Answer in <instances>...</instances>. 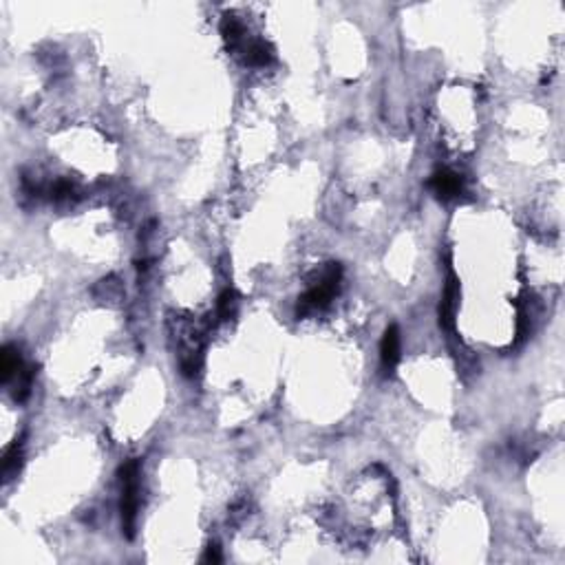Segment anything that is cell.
<instances>
[{
	"label": "cell",
	"instance_id": "obj_2",
	"mask_svg": "<svg viewBox=\"0 0 565 565\" xmlns=\"http://www.w3.org/2000/svg\"><path fill=\"white\" fill-rule=\"evenodd\" d=\"M340 277H342V267L338 263H331L327 267V272L321 277V281H318L314 287H309L305 296L298 298V314H307L314 309L327 307L331 298H334L338 292Z\"/></svg>",
	"mask_w": 565,
	"mask_h": 565
},
{
	"label": "cell",
	"instance_id": "obj_11",
	"mask_svg": "<svg viewBox=\"0 0 565 565\" xmlns=\"http://www.w3.org/2000/svg\"><path fill=\"white\" fill-rule=\"evenodd\" d=\"M235 305H237V296L232 289H225V292L219 296V316L223 318V321H228V318L232 316V312H235Z\"/></svg>",
	"mask_w": 565,
	"mask_h": 565
},
{
	"label": "cell",
	"instance_id": "obj_6",
	"mask_svg": "<svg viewBox=\"0 0 565 565\" xmlns=\"http://www.w3.org/2000/svg\"><path fill=\"white\" fill-rule=\"evenodd\" d=\"M0 371H3V382H9L11 378H16V375L25 369V365H22V358H20V354L13 349L11 344H7L5 349H3V354H0Z\"/></svg>",
	"mask_w": 565,
	"mask_h": 565
},
{
	"label": "cell",
	"instance_id": "obj_7",
	"mask_svg": "<svg viewBox=\"0 0 565 565\" xmlns=\"http://www.w3.org/2000/svg\"><path fill=\"white\" fill-rule=\"evenodd\" d=\"M22 451H25V438L16 440L5 451V457H3V475H5V480H11V477L20 470Z\"/></svg>",
	"mask_w": 565,
	"mask_h": 565
},
{
	"label": "cell",
	"instance_id": "obj_5",
	"mask_svg": "<svg viewBox=\"0 0 565 565\" xmlns=\"http://www.w3.org/2000/svg\"><path fill=\"white\" fill-rule=\"evenodd\" d=\"M459 298V283L455 279V274H448L446 289H444V298L440 302V325L444 329H453L455 325V305Z\"/></svg>",
	"mask_w": 565,
	"mask_h": 565
},
{
	"label": "cell",
	"instance_id": "obj_8",
	"mask_svg": "<svg viewBox=\"0 0 565 565\" xmlns=\"http://www.w3.org/2000/svg\"><path fill=\"white\" fill-rule=\"evenodd\" d=\"M272 57H274L272 47L263 40H254V42H250L248 47H245V62H248V64L263 67V64L272 62Z\"/></svg>",
	"mask_w": 565,
	"mask_h": 565
},
{
	"label": "cell",
	"instance_id": "obj_9",
	"mask_svg": "<svg viewBox=\"0 0 565 565\" xmlns=\"http://www.w3.org/2000/svg\"><path fill=\"white\" fill-rule=\"evenodd\" d=\"M221 34H223V38H225V42L228 45L235 49L239 42H241V36H243V27H241V22L235 18V16H225L223 18V22H221Z\"/></svg>",
	"mask_w": 565,
	"mask_h": 565
},
{
	"label": "cell",
	"instance_id": "obj_3",
	"mask_svg": "<svg viewBox=\"0 0 565 565\" xmlns=\"http://www.w3.org/2000/svg\"><path fill=\"white\" fill-rule=\"evenodd\" d=\"M380 362L384 375L393 373V369L400 362V329L396 325H389L384 329V336L380 342Z\"/></svg>",
	"mask_w": 565,
	"mask_h": 565
},
{
	"label": "cell",
	"instance_id": "obj_1",
	"mask_svg": "<svg viewBox=\"0 0 565 565\" xmlns=\"http://www.w3.org/2000/svg\"><path fill=\"white\" fill-rule=\"evenodd\" d=\"M120 482H122V530L126 539L135 537V521L139 508V461L128 459L120 466Z\"/></svg>",
	"mask_w": 565,
	"mask_h": 565
},
{
	"label": "cell",
	"instance_id": "obj_12",
	"mask_svg": "<svg viewBox=\"0 0 565 565\" xmlns=\"http://www.w3.org/2000/svg\"><path fill=\"white\" fill-rule=\"evenodd\" d=\"M204 561H212V563H219L221 561V550H219V545L216 543H210L208 545V550H206V557H204Z\"/></svg>",
	"mask_w": 565,
	"mask_h": 565
},
{
	"label": "cell",
	"instance_id": "obj_10",
	"mask_svg": "<svg viewBox=\"0 0 565 565\" xmlns=\"http://www.w3.org/2000/svg\"><path fill=\"white\" fill-rule=\"evenodd\" d=\"M51 199L55 201H71L78 197V188L76 183H71L69 179H57L53 186H51Z\"/></svg>",
	"mask_w": 565,
	"mask_h": 565
},
{
	"label": "cell",
	"instance_id": "obj_4",
	"mask_svg": "<svg viewBox=\"0 0 565 565\" xmlns=\"http://www.w3.org/2000/svg\"><path fill=\"white\" fill-rule=\"evenodd\" d=\"M461 177L457 175V172L453 170H438L435 175H433L428 179V188L433 193H435V197L448 201V199H455L459 193H461Z\"/></svg>",
	"mask_w": 565,
	"mask_h": 565
}]
</instances>
